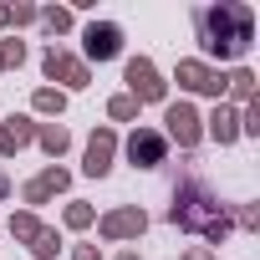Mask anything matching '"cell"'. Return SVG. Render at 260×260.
<instances>
[{"label": "cell", "mask_w": 260, "mask_h": 260, "mask_svg": "<svg viewBox=\"0 0 260 260\" xmlns=\"http://www.w3.org/2000/svg\"><path fill=\"white\" fill-rule=\"evenodd\" d=\"M194 36L204 56L214 61H240L255 41V11L245 0H214V6H194Z\"/></svg>", "instance_id": "6da1fadb"}, {"label": "cell", "mask_w": 260, "mask_h": 260, "mask_svg": "<svg viewBox=\"0 0 260 260\" xmlns=\"http://www.w3.org/2000/svg\"><path fill=\"white\" fill-rule=\"evenodd\" d=\"M169 224H179V230H189V235H204L209 245H224V240H230V230H235L230 204H224L204 179H194V174H184V179L174 184Z\"/></svg>", "instance_id": "7a4b0ae2"}, {"label": "cell", "mask_w": 260, "mask_h": 260, "mask_svg": "<svg viewBox=\"0 0 260 260\" xmlns=\"http://www.w3.org/2000/svg\"><path fill=\"white\" fill-rule=\"evenodd\" d=\"M41 72H46V82H61V92H87L92 87V67L82 56H72L67 46H46L41 51Z\"/></svg>", "instance_id": "3957f363"}, {"label": "cell", "mask_w": 260, "mask_h": 260, "mask_svg": "<svg viewBox=\"0 0 260 260\" xmlns=\"http://www.w3.org/2000/svg\"><path fill=\"white\" fill-rule=\"evenodd\" d=\"M158 133H164L169 143H179L184 153H194V148L204 143V117H199L194 102H169V107H164V127H158Z\"/></svg>", "instance_id": "277c9868"}, {"label": "cell", "mask_w": 260, "mask_h": 260, "mask_svg": "<svg viewBox=\"0 0 260 260\" xmlns=\"http://www.w3.org/2000/svg\"><path fill=\"white\" fill-rule=\"evenodd\" d=\"M122 82H127V97H133L138 107H143V102H169V82L158 77V67H153L148 56H127Z\"/></svg>", "instance_id": "5b68a950"}, {"label": "cell", "mask_w": 260, "mask_h": 260, "mask_svg": "<svg viewBox=\"0 0 260 260\" xmlns=\"http://www.w3.org/2000/svg\"><path fill=\"white\" fill-rule=\"evenodd\" d=\"M122 148H127V164H133V169H158L169 158V138L158 133V127H148V122H138Z\"/></svg>", "instance_id": "8992f818"}, {"label": "cell", "mask_w": 260, "mask_h": 260, "mask_svg": "<svg viewBox=\"0 0 260 260\" xmlns=\"http://www.w3.org/2000/svg\"><path fill=\"white\" fill-rule=\"evenodd\" d=\"M174 82L184 87V92H199V97H224V72H214L209 61H199V56H184L179 67H174Z\"/></svg>", "instance_id": "52a82bcc"}, {"label": "cell", "mask_w": 260, "mask_h": 260, "mask_svg": "<svg viewBox=\"0 0 260 260\" xmlns=\"http://www.w3.org/2000/svg\"><path fill=\"white\" fill-rule=\"evenodd\" d=\"M112 56H122V26L92 21L82 31V61H112Z\"/></svg>", "instance_id": "ba28073f"}, {"label": "cell", "mask_w": 260, "mask_h": 260, "mask_svg": "<svg viewBox=\"0 0 260 260\" xmlns=\"http://www.w3.org/2000/svg\"><path fill=\"white\" fill-rule=\"evenodd\" d=\"M148 230V214L138 209V204H122V209H107L102 219H97V235L102 240H138Z\"/></svg>", "instance_id": "9c48e42d"}, {"label": "cell", "mask_w": 260, "mask_h": 260, "mask_svg": "<svg viewBox=\"0 0 260 260\" xmlns=\"http://www.w3.org/2000/svg\"><path fill=\"white\" fill-rule=\"evenodd\" d=\"M112 158H117V133H112V127H92L82 174H87V179H107V174H112Z\"/></svg>", "instance_id": "30bf717a"}, {"label": "cell", "mask_w": 260, "mask_h": 260, "mask_svg": "<svg viewBox=\"0 0 260 260\" xmlns=\"http://www.w3.org/2000/svg\"><path fill=\"white\" fill-rule=\"evenodd\" d=\"M36 117H26V112H16V117H6L0 122V158H16L21 148H31L36 143Z\"/></svg>", "instance_id": "8fae6325"}, {"label": "cell", "mask_w": 260, "mask_h": 260, "mask_svg": "<svg viewBox=\"0 0 260 260\" xmlns=\"http://www.w3.org/2000/svg\"><path fill=\"white\" fill-rule=\"evenodd\" d=\"M204 138H214L219 148H230V143L240 138V107H230V102H214V112L204 117Z\"/></svg>", "instance_id": "7c38bea8"}, {"label": "cell", "mask_w": 260, "mask_h": 260, "mask_svg": "<svg viewBox=\"0 0 260 260\" xmlns=\"http://www.w3.org/2000/svg\"><path fill=\"white\" fill-rule=\"evenodd\" d=\"M36 143H41L46 158H61V153L72 148V133H67L61 122H41V127H36Z\"/></svg>", "instance_id": "4fadbf2b"}, {"label": "cell", "mask_w": 260, "mask_h": 260, "mask_svg": "<svg viewBox=\"0 0 260 260\" xmlns=\"http://www.w3.org/2000/svg\"><path fill=\"white\" fill-rule=\"evenodd\" d=\"M31 107H36L41 117H61V112H67V92H61V87H36V92H31Z\"/></svg>", "instance_id": "5bb4252c"}, {"label": "cell", "mask_w": 260, "mask_h": 260, "mask_svg": "<svg viewBox=\"0 0 260 260\" xmlns=\"http://www.w3.org/2000/svg\"><path fill=\"white\" fill-rule=\"evenodd\" d=\"M224 92H230L235 102H250V97H255V72H250V67H235V72L224 77Z\"/></svg>", "instance_id": "9a60e30c"}, {"label": "cell", "mask_w": 260, "mask_h": 260, "mask_svg": "<svg viewBox=\"0 0 260 260\" xmlns=\"http://www.w3.org/2000/svg\"><path fill=\"white\" fill-rule=\"evenodd\" d=\"M26 250H31L36 260H56V250H61V235H56V224H41V230H36V240H31Z\"/></svg>", "instance_id": "2e32d148"}, {"label": "cell", "mask_w": 260, "mask_h": 260, "mask_svg": "<svg viewBox=\"0 0 260 260\" xmlns=\"http://www.w3.org/2000/svg\"><path fill=\"white\" fill-rule=\"evenodd\" d=\"M36 21H41V26H46V31H51V36H67V31H72V26H77V16H72V11H67V6H46V11H41V16H36Z\"/></svg>", "instance_id": "e0dca14e"}, {"label": "cell", "mask_w": 260, "mask_h": 260, "mask_svg": "<svg viewBox=\"0 0 260 260\" xmlns=\"http://www.w3.org/2000/svg\"><path fill=\"white\" fill-rule=\"evenodd\" d=\"M61 224H67V230H92V224H97V209L82 204V199H72V204L61 209Z\"/></svg>", "instance_id": "ac0fdd59"}, {"label": "cell", "mask_w": 260, "mask_h": 260, "mask_svg": "<svg viewBox=\"0 0 260 260\" xmlns=\"http://www.w3.org/2000/svg\"><path fill=\"white\" fill-rule=\"evenodd\" d=\"M36 184H41L46 194H67V189H72V174H67L61 164H46V169L36 174Z\"/></svg>", "instance_id": "d6986e66"}, {"label": "cell", "mask_w": 260, "mask_h": 260, "mask_svg": "<svg viewBox=\"0 0 260 260\" xmlns=\"http://www.w3.org/2000/svg\"><path fill=\"white\" fill-rule=\"evenodd\" d=\"M21 245H31L36 240V230H41V214H31V209H21V214H11V224H6Z\"/></svg>", "instance_id": "ffe728a7"}, {"label": "cell", "mask_w": 260, "mask_h": 260, "mask_svg": "<svg viewBox=\"0 0 260 260\" xmlns=\"http://www.w3.org/2000/svg\"><path fill=\"white\" fill-rule=\"evenodd\" d=\"M240 138H260V97H250L240 107Z\"/></svg>", "instance_id": "44dd1931"}, {"label": "cell", "mask_w": 260, "mask_h": 260, "mask_svg": "<svg viewBox=\"0 0 260 260\" xmlns=\"http://www.w3.org/2000/svg\"><path fill=\"white\" fill-rule=\"evenodd\" d=\"M107 117H112V122H133V117H138V102L127 97V92H117V97L107 102Z\"/></svg>", "instance_id": "7402d4cb"}, {"label": "cell", "mask_w": 260, "mask_h": 260, "mask_svg": "<svg viewBox=\"0 0 260 260\" xmlns=\"http://www.w3.org/2000/svg\"><path fill=\"white\" fill-rule=\"evenodd\" d=\"M36 16H41V6H31V0H16L11 6V26H36Z\"/></svg>", "instance_id": "603a6c76"}, {"label": "cell", "mask_w": 260, "mask_h": 260, "mask_svg": "<svg viewBox=\"0 0 260 260\" xmlns=\"http://www.w3.org/2000/svg\"><path fill=\"white\" fill-rule=\"evenodd\" d=\"M0 61H6V67H21V61H26V41H16V36L0 41Z\"/></svg>", "instance_id": "cb8c5ba5"}, {"label": "cell", "mask_w": 260, "mask_h": 260, "mask_svg": "<svg viewBox=\"0 0 260 260\" xmlns=\"http://www.w3.org/2000/svg\"><path fill=\"white\" fill-rule=\"evenodd\" d=\"M230 219H235L240 230H260V209H255V204H240V209H230Z\"/></svg>", "instance_id": "d4e9b609"}, {"label": "cell", "mask_w": 260, "mask_h": 260, "mask_svg": "<svg viewBox=\"0 0 260 260\" xmlns=\"http://www.w3.org/2000/svg\"><path fill=\"white\" fill-rule=\"evenodd\" d=\"M21 199H26V204H31V214H36V209H41V204H51V194H46V189H41V184H36V179H31V184H26V189H21Z\"/></svg>", "instance_id": "484cf974"}, {"label": "cell", "mask_w": 260, "mask_h": 260, "mask_svg": "<svg viewBox=\"0 0 260 260\" xmlns=\"http://www.w3.org/2000/svg\"><path fill=\"white\" fill-rule=\"evenodd\" d=\"M72 260H102V250H97V245H77V250H72Z\"/></svg>", "instance_id": "4316f807"}, {"label": "cell", "mask_w": 260, "mask_h": 260, "mask_svg": "<svg viewBox=\"0 0 260 260\" xmlns=\"http://www.w3.org/2000/svg\"><path fill=\"white\" fill-rule=\"evenodd\" d=\"M6 199H11V174L0 169V204H6Z\"/></svg>", "instance_id": "83f0119b"}, {"label": "cell", "mask_w": 260, "mask_h": 260, "mask_svg": "<svg viewBox=\"0 0 260 260\" xmlns=\"http://www.w3.org/2000/svg\"><path fill=\"white\" fill-rule=\"evenodd\" d=\"M184 260H214V250H189Z\"/></svg>", "instance_id": "f1b7e54d"}, {"label": "cell", "mask_w": 260, "mask_h": 260, "mask_svg": "<svg viewBox=\"0 0 260 260\" xmlns=\"http://www.w3.org/2000/svg\"><path fill=\"white\" fill-rule=\"evenodd\" d=\"M11 26V6H6V0H0V31H6Z\"/></svg>", "instance_id": "f546056e"}, {"label": "cell", "mask_w": 260, "mask_h": 260, "mask_svg": "<svg viewBox=\"0 0 260 260\" xmlns=\"http://www.w3.org/2000/svg\"><path fill=\"white\" fill-rule=\"evenodd\" d=\"M117 260H143V255H138V250H122V255H117Z\"/></svg>", "instance_id": "4dcf8cb0"}, {"label": "cell", "mask_w": 260, "mask_h": 260, "mask_svg": "<svg viewBox=\"0 0 260 260\" xmlns=\"http://www.w3.org/2000/svg\"><path fill=\"white\" fill-rule=\"evenodd\" d=\"M0 72H6V61H0Z\"/></svg>", "instance_id": "1f68e13d"}]
</instances>
